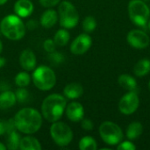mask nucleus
<instances>
[{
  "instance_id": "11",
  "label": "nucleus",
  "mask_w": 150,
  "mask_h": 150,
  "mask_svg": "<svg viewBox=\"0 0 150 150\" xmlns=\"http://www.w3.org/2000/svg\"><path fill=\"white\" fill-rule=\"evenodd\" d=\"M92 40L88 33H82L78 35L70 45V51L72 54L80 55L85 54L91 47Z\"/></svg>"
},
{
  "instance_id": "2",
  "label": "nucleus",
  "mask_w": 150,
  "mask_h": 150,
  "mask_svg": "<svg viewBox=\"0 0 150 150\" xmlns=\"http://www.w3.org/2000/svg\"><path fill=\"white\" fill-rule=\"evenodd\" d=\"M67 101L65 98L60 94H51L47 96L42 102L41 112L43 117L49 122L58 121L65 109Z\"/></svg>"
},
{
  "instance_id": "30",
  "label": "nucleus",
  "mask_w": 150,
  "mask_h": 150,
  "mask_svg": "<svg viewBox=\"0 0 150 150\" xmlns=\"http://www.w3.org/2000/svg\"><path fill=\"white\" fill-rule=\"evenodd\" d=\"M82 128L85 131H91L93 129V123L91 120L89 119H84V120H82Z\"/></svg>"
},
{
  "instance_id": "6",
  "label": "nucleus",
  "mask_w": 150,
  "mask_h": 150,
  "mask_svg": "<svg viewBox=\"0 0 150 150\" xmlns=\"http://www.w3.org/2000/svg\"><path fill=\"white\" fill-rule=\"evenodd\" d=\"M61 26L70 29L75 27L79 21V14L76 7L69 1H62L58 8Z\"/></svg>"
},
{
  "instance_id": "36",
  "label": "nucleus",
  "mask_w": 150,
  "mask_h": 150,
  "mask_svg": "<svg viewBox=\"0 0 150 150\" xmlns=\"http://www.w3.org/2000/svg\"><path fill=\"white\" fill-rule=\"evenodd\" d=\"M7 149L6 146H4L2 142H0V150H5Z\"/></svg>"
},
{
  "instance_id": "12",
  "label": "nucleus",
  "mask_w": 150,
  "mask_h": 150,
  "mask_svg": "<svg viewBox=\"0 0 150 150\" xmlns=\"http://www.w3.org/2000/svg\"><path fill=\"white\" fill-rule=\"evenodd\" d=\"M20 66L26 71L33 70L36 68V56L30 48L25 49L19 56Z\"/></svg>"
},
{
  "instance_id": "10",
  "label": "nucleus",
  "mask_w": 150,
  "mask_h": 150,
  "mask_svg": "<svg viewBox=\"0 0 150 150\" xmlns=\"http://www.w3.org/2000/svg\"><path fill=\"white\" fill-rule=\"evenodd\" d=\"M127 40L131 47L137 49L146 48L150 42L149 35L145 32L137 29H134L127 33Z\"/></svg>"
},
{
  "instance_id": "17",
  "label": "nucleus",
  "mask_w": 150,
  "mask_h": 150,
  "mask_svg": "<svg viewBox=\"0 0 150 150\" xmlns=\"http://www.w3.org/2000/svg\"><path fill=\"white\" fill-rule=\"evenodd\" d=\"M19 149L21 150H40L41 145L40 142L32 136H25L21 138L19 142Z\"/></svg>"
},
{
  "instance_id": "27",
  "label": "nucleus",
  "mask_w": 150,
  "mask_h": 150,
  "mask_svg": "<svg viewBox=\"0 0 150 150\" xmlns=\"http://www.w3.org/2000/svg\"><path fill=\"white\" fill-rule=\"evenodd\" d=\"M16 98H17V101L18 102H24L26 100L27 97H28V92L26 90L24 89V87H19V89L17 90L16 93Z\"/></svg>"
},
{
  "instance_id": "9",
  "label": "nucleus",
  "mask_w": 150,
  "mask_h": 150,
  "mask_svg": "<svg viewBox=\"0 0 150 150\" xmlns=\"http://www.w3.org/2000/svg\"><path fill=\"white\" fill-rule=\"evenodd\" d=\"M140 99L135 91H129L124 95L119 102V109L121 113L130 115L134 113L139 107Z\"/></svg>"
},
{
  "instance_id": "38",
  "label": "nucleus",
  "mask_w": 150,
  "mask_h": 150,
  "mask_svg": "<svg viewBox=\"0 0 150 150\" xmlns=\"http://www.w3.org/2000/svg\"><path fill=\"white\" fill-rule=\"evenodd\" d=\"M2 50H3V43H2V41L0 40V53L2 52Z\"/></svg>"
},
{
  "instance_id": "18",
  "label": "nucleus",
  "mask_w": 150,
  "mask_h": 150,
  "mask_svg": "<svg viewBox=\"0 0 150 150\" xmlns=\"http://www.w3.org/2000/svg\"><path fill=\"white\" fill-rule=\"evenodd\" d=\"M17 102L16 95L11 91H5L0 94V109H8Z\"/></svg>"
},
{
  "instance_id": "34",
  "label": "nucleus",
  "mask_w": 150,
  "mask_h": 150,
  "mask_svg": "<svg viewBox=\"0 0 150 150\" xmlns=\"http://www.w3.org/2000/svg\"><path fill=\"white\" fill-rule=\"evenodd\" d=\"M6 132V127H5V123L0 120V135L4 134Z\"/></svg>"
},
{
  "instance_id": "13",
  "label": "nucleus",
  "mask_w": 150,
  "mask_h": 150,
  "mask_svg": "<svg viewBox=\"0 0 150 150\" xmlns=\"http://www.w3.org/2000/svg\"><path fill=\"white\" fill-rule=\"evenodd\" d=\"M66 115L73 122L80 121L83 119L84 115L83 106L78 102H71L66 107Z\"/></svg>"
},
{
  "instance_id": "22",
  "label": "nucleus",
  "mask_w": 150,
  "mask_h": 150,
  "mask_svg": "<svg viewBox=\"0 0 150 150\" xmlns=\"http://www.w3.org/2000/svg\"><path fill=\"white\" fill-rule=\"evenodd\" d=\"M69 38H70V34L66 29H60L55 33L54 37V41L57 46L62 47L68 44V42L69 41Z\"/></svg>"
},
{
  "instance_id": "40",
  "label": "nucleus",
  "mask_w": 150,
  "mask_h": 150,
  "mask_svg": "<svg viewBox=\"0 0 150 150\" xmlns=\"http://www.w3.org/2000/svg\"><path fill=\"white\" fill-rule=\"evenodd\" d=\"M149 28L150 29V20H149Z\"/></svg>"
},
{
  "instance_id": "39",
  "label": "nucleus",
  "mask_w": 150,
  "mask_h": 150,
  "mask_svg": "<svg viewBox=\"0 0 150 150\" xmlns=\"http://www.w3.org/2000/svg\"><path fill=\"white\" fill-rule=\"evenodd\" d=\"M149 91H150V81H149Z\"/></svg>"
},
{
  "instance_id": "16",
  "label": "nucleus",
  "mask_w": 150,
  "mask_h": 150,
  "mask_svg": "<svg viewBox=\"0 0 150 150\" xmlns=\"http://www.w3.org/2000/svg\"><path fill=\"white\" fill-rule=\"evenodd\" d=\"M58 19V13L53 9L45 11L40 17V25L45 28H51L54 26Z\"/></svg>"
},
{
  "instance_id": "21",
  "label": "nucleus",
  "mask_w": 150,
  "mask_h": 150,
  "mask_svg": "<svg viewBox=\"0 0 150 150\" xmlns=\"http://www.w3.org/2000/svg\"><path fill=\"white\" fill-rule=\"evenodd\" d=\"M134 72L137 76H144L150 72V61L149 59L140 60L134 68Z\"/></svg>"
},
{
  "instance_id": "31",
  "label": "nucleus",
  "mask_w": 150,
  "mask_h": 150,
  "mask_svg": "<svg viewBox=\"0 0 150 150\" xmlns=\"http://www.w3.org/2000/svg\"><path fill=\"white\" fill-rule=\"evenodd\" d=\"M49 57L51 58V60H52V62H53L54 63H60V62H62L64 60V57L62 56V54L55 53V52L50 53Z\"/></svg>"
},
{
  "instance_id": "5",
  "label": "nucleus",
  "mask_w": 150,
  "mask_h": 150,
  "mask_svg": "<svg viewBox=\"0 0 150 150\" xmlns=\"http://www.w3.org/2000/svg\"><path fill=\"white\" fill-rule=\"evenodd\" d=\"M128 15L131 21L138 26H145L150 16L149 6L142 0H131L128 4Z\"/></svg>"
},
{
  "instance_id": "7",
  "label": "nucleus",
  "mask_w": 150,
  "mask_h": 150,
  "mask_svg": "<svg viewBox=\"0 0 150 150\" xmlns=\"http://www.w3.org/2000/svg\"><path fill=\"white\" fill-rule=\"evenodd\" d=\"M99 134L102 140L111 146L118 145L123 140L121 128L112 121H105L100 125Z\"/></svg>"
},
{
  "instance_id": "15",
  "label": "nucleus",
  "mask_w": 150,
  "mask_h": 150,
  "mask_svg": "<svg viewBox=\"0 0 150 150\" xmlns=\"http://www.w3.org/2000/svg\"><path fill=\"white\" fill-rule=\"evenodd\" d=\"M83 93V88L80 83H71L65 86L63 90V94L66 98L69 99L79 98Z\"/></svg>"
},
{
  "instance_id": "14",
  "label": "nucleus",
  "mask_w": 150,
  "mask_h": 150,
  "mask_svg": "<svg viewBox=\"0 0 150 150\" xmlns=\"http://www.w3.org/2000/svg\"><path fill=\"white\" fill-rule=\"evenodd\" d=\"M14 11L18 17L26 18L33 13V4L30 0H18L14 4Z\"/></svg>"
},
{
  "instance_id": "8",
  "label": "nucleus",
  "mask_w": 150,
  "mask_h": 150,
  "mask_svg": "<svg viewBox=\"0 0 150 150\" xmlns=\"http://www.w3.org/2000/svg\"><path fill=\"white\" fill-rule=\"evenodd\" d=\"M50 134L55 144L60 147L68 146L73 140L71 128L63 122H53L50 127Z\"/></svg>"
},
{
  "instance_id": "33",
  "label": "nucleus",
  "mask_w": 150,
  "mask_h": 150,
  "mask_svg": "<svg viewBox=\"0 0 150 150\" xmlns=\"http://www.w3.org/2000/svg\"><path fill=\"white\" fill-rule=\"evenodd\" d=\"M26 26H27V28L33 30V29H34L35 27H37V22L34 21V20H29V21L27 22Z\"/></svg>"
},
{
  "instance_id": "1",
  "label": "nucleus",
  "mask_w": 150,
  "mask_h": 150,
  "mask_svg": "<svg viewBox=\"0 0 150 150\" xmlns=\"http://www.w3.org/2000/svg\"><path fill=\"white\" fill-rule=\"evenodd\" d=\"M15 127L25 134H33L38 132L42 126L41 114L33 108H23L19 110L14 119Z\"/></svg>"
},
{
  "instance_id": "25",
  "label": "nucleus",
  "mask_w": 150,
  "mask_h": 150,
  "mask_svg": "<svg viewBox=\"0 0 150 150\" xmlns=\"http://www.w3.org/2000/svg\"><path fill=\"white\" fill-rule=\"evenodd\" d=\"M31 82L30 75L26 71H21L15 76V83L18 87H26Z\"/></svg>"
},
{
  "instance_id": "28",
  "label": "nucleus",
  "mask_w": 150,
  "mask_h": 150,
  "mask_svg": "<svg viewBox=\"0 0 150 150\" xmlns=\"http://www.w3.org/2000/svg\"><path fill=\"white\" fill-rule=\"evenodd\" d=\"M55 42L54 41V40H51V39H47L44 41L43 43V47H44V49L48 52L49 54L50 53H53L55 51Z\"/></svg>"
},
{
  "instance_id": "23",
  "label": "nucleus",
  "mask_w": 150,
  "mask_h": 150,
  "mask_svg": "<svg viewBox=\"0 0 150 150\" xmlns=\"http://www.w3.org/2000/svg\"><path fill=\"white\" fill-rule=\"evenodd\" d=\"M20 135L16 133L15 131H12L10 133L8 138H7V146L6 148L10 150H17L19 149V142H20Z\"/></svg>"
},
{
  "instance_id": "20",
  "label": "nucleus",
  "mask_w": 150,
  "mask_h": 150,
  "mask_svg": "<svg viewBox=\"0 0 150 150\" xmlns=\"http://www.w3.org/2000/svg\"><path fill=\"white\" fill-rule=\"evenodd\" d=\"M143 133V126L137 121L131 123L127 128V137L133 141L138 139Z\"/></svg>"
},
{
  "instance_id": "35",
  "label": "nucleus",
  "mask_w": 150,
  "mask_h": 150,
  "mask_svg": "<svg viewBox=\"0 0 150 150\" xmlns=\"http://www.w3.org/2000/svg\"><path fill=\"white\" fill-rule=\"evenodd\" d=\"M6 63V60L4 58V57H1L0 56V68H3Z\"/></svg>"
},
{
  "instance_id": "32",
  "label": "nucleus",
  "mask_w": 150,
  "mask_h": 150,
  "mask_svg": "<svg viewBox=\"0 0 150 150\" xmlns=\"http://www.w3.org/2000/svg\"><path fill=\"white\" fill-rule=\"evenodd\" d=\"M60 1L61 0H40V3L42 6L50 8V7H54L56 4H58L60 3Z\"/></svg>"
},
{
  "instance_id": "37",
  "label": "nucleus",
  "mask_w": 150,
  "mask_h": 150,
  "mask_svg": "<svg viewBox=\"0 0 150 150\" xmlns=\"http://www.w3.org/2000/svg\"><path fill=\"white\" fill-rule=\"evenodd\" d=\"M8 0H0V5H3V4H4L6 2H7Z\"/></svg>"
},
{
  "instance_id": "19",
  "label": "nucleus",
  "mask_w": 150,
  "mask_h": 150,
  "mask_svg": "<svg viewBox=\"0 0 150 150\" xmlns=\"http://www.w3.org/2000/svg\"><path fill=\"white\" fill-rule=\"evenodd\" d=\"M118 83L123 89L128 91H134L137 87V83L135 79L133 76L127 75V74L120 75L119 76Z\"/></svg>"
},
{
  "instance_id": "4",
  "label": "nucleus",
  "mask_w": 150,
  "mask_h": 150,
  "mask_svg": "<svg viewBox=\"0 0 150 150\" xmlns=\"http://www.w3.org/2000/svg\"><path fill=\"white\" fill-rule=\"evenodd\" d=\"M32 78L34 85L44 91L51 90L56 83V76L54 70L45 65L35 68Z\"/></svg>"
},
{
  "instance_id": "3",
  "label": "nucleus",
  "mask_w": 150,
  "mask_h": 150,
  "mask_svg": "<svg viewBox=\"0 0 150 150\" xmlns=\"http://www.w3.org/2000/svg\"><path fill=\"white\" fill-rule=\"evenodd\" d=\"M0 31L7 39L19 40L25 34V25L20 17L16 14H10L2 19L0 23Z\"/></svg>"
},
{
  "instance_id": "26",
  "label": "nucleus",
  "mask_w": 150,
  "mask_h": 150,
  "mask_svg": "<svg viewBox=\"0 0 150 150\" xmlns=\"http://www.w3.org/2000/svg\"><path fill=\"white\" fill-rule=\"evenodd\" d=\"M97 27V21L94 17L87 16L83 21V29L86 33H92Z\"/></svg>"
},
{
  "instance_id": "29",
  "label": "nucleus",
  "mask_w": 150,
  "mask_h": 150,
  "mask_svg": "<svg viewBox=\"0 0 150 150\" xmlns=\"http://www.w3.org/2000/svg\"><path fill=\"white\" fill-rule=\"evenodd\" d=\"M117 149L119 150H134L136 149V147L131 142L126 141V142H123L119 143Z\"/></svg>"
},
{
  "instance_id": "24",
  "label": "nucleus",
  "mask_w": 150,
  "mask_h": 150,
  "mask_svg": "<svg viewBox=\"0 0 150 150\" xmlns=\"http://www.w3.org/2000/svg\"><path fill=\"white\" fill-rule=\"evenodd\" d=\"M79 149L81 150H96L98 149L97 142L91 136H85L80 140Z\"/></svg>"
}]
</instances>
